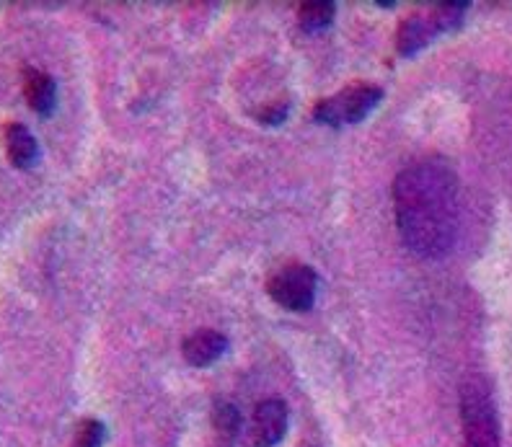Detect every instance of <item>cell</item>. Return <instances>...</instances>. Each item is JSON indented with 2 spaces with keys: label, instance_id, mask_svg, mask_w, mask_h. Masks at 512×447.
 Returning <instances> with one entry per match:
<instances>
[{
  "label": "cell",
  "instance_id": "6da1fadb",
  "mask_svg": "<svg viewBox=\"0 0 512 447\" xmlns=\"http://www.w3.org/2000/svg\"><path fill=\"white\" fill-rule=\"evenodd\" d=\"M394 215L404 246L419 259L453 249L461 223L458 176L443 158L414 161L394 179Z\"/></svg>",
  "mask_w": 512,
  "mask_h": 447
},
{
  "label": "cell",
  "instance_id": "7a4b0ae2",
  "mask_svg": "<svg viewBox=\"0 0 512 447\" xmlns=\"http://www.w3.org/2000/svg\"><path fill=\"white\" fill-rule=\"evenodd\" d=\"M461 424L466 447H502L500 414L487 375L466 373L461 380Z\"/></svg>",
  "mask_w": 512,
  "mask_h": 447
},
{
  "label": "cell",
  "instance_id": "3957f363",
  "mask_svg": "<svg viewBox=\"0 0 512 447\" xmlns=\"http://www.w3.org/2000/svg\"><path fill=\"white\" fill-rule=\"evenodd\" d=\"M381 99V86H373V83H352V86H344L342 91H337L329 99H321L319 104L313 106V119L319 125L331 127V130L357 125V122H363L373 112L375 106L381 104Z\"/></svg>",
  "mask_w": 512,
  "mask_h": 447
},
{
  "label": "cell",
  "instance_id": "277c9868",
  "mask_svg": "<svg viewBox=\"0 0 512 447\" xmlns=\"http://www.w3.org/2000/svg\"><path fill=\"white\" fill-rule=\"evenodd\" d=\"M316 287H319V277L308 264H288L267 280L269 298L293 313L311 311Z\"/></svg>",
  "mask_w": 512,
  "mask_h": 447
},
{
  "label": "cell",
  "instance_id": "5b68a950",
  "mask_svg": "<svg viewBox=\"0 0 512 447\" xmlns=\"http://www.w3.org/2000/svg\"><path fill=\"white\" fill-rule=\"evenodd\" d=\"M290 411L288 404L282 398H264L254 409V419H251L249 437H246V447H275L280 445L282 437L288 435Z\"/></svg>",
  "mask_w": 512,
  "mask_h": 447
},
{
  "label": "cell",
  "instance_id": "8992f818",
  "mask_svg": "<svg viewBox=\"0 0 512 447\" xmlns=\"http://www.w3.org/2000/svg\"><path fill=\"white\" fill-rule=\"evenodd\" d=\"M438 21L430 13H409L404 21L399 24V32H396V52L401 57H412L417 52H422L432 39L438 37Z\"/></svg>",
  "mask_w": 512,
  "mask_h": 447
},
{
  "label": "cell",
  "instance_id": "52a82bcc",
  "mask_svg": "<svg viewBox=\"0 0 512 447\" xmlns=\"http://www.w3.org/2000/svg\"><path fill=\"white\" fill-rule=\"evenodd\" d=\"M228 352V336L215 329H197L182 344L184 360L192 367H210Z\"/></svg>",
  "mask_w": 512,
  "mask_h": 447
},
{
  "label": "cell",
  "instance_id": "ba28073f",
  "mask_svg": "<svg viewBox=\"0 0 512 447\" xmlns=\"http://www.w3.org/2000/svg\"><path fill=\"white\" fill-rule=\"evenodd\" d=\"M3 140H6L8 161L19 171H32L39 163V143L37 137L29 132V127L21 122H8L3 127Z\"/></svg>",
  "mask_w": 512,
  "mask_h": 447
},
{
  "label": "cell",
  "instance_id": "9c48e42d",
  "mask_svg": "<svg viewBox=\"0 0 512 447\" xmlns=\"http://www.w3.org/2000/svg\"><path fill=\"white\" fill-rule=\"evenodd\" d=\"M24 96L39 117H52L57 109V83L52 75L37 68L24 70Z\"/></svg>",
  "mask_w": 512,
  "mask_h": 447
},
{
  "label": "cell",
  "instance_id": "30bf717a",
  "mask_svg": "<svg viewBox=\"0 0 512 447\" xmlns=\"http://www.w3.org/2000/svg\"><path fill=\"white\" fill-rule=\"evenodd\" d=\"M213 429L220 447H233L238 435H241V411H238L231 401H223V398H220L213 409Z\"/></svg>",
  "mask_w": 512,
  "mask_h": 447
},
{
  "label": "cell",
  "instance_id": "8fae6325",
  "mask_svg": "<svg viewBox=\"0 0 512 447\" xmlns=\"http://www.w3.org/2000/svg\"><path fill=\"white\" fill-rule=\"evenodd\" d=\"M337 16V6L331 0H306L298 8V24L303 32H324Z\"/></svg>",
  "mask_w": 512,
  "mask_h": 447
},
{
  "label": "cell",
  "instance_id": "7c38bea8",
  "mask_svg": "<svg viewBox=\"0 0 512 447\" xmlns=\"http://www.w3.org/2000/svg\"><path fill=\"white\" fill-rule=\"evenodd\" d=\"M466 11H469V3H440V6L432 8V16L438 21L440 34L458 29L463 24Z\"/></svg>",
  "mask_w": 512,
  "mask_h": 447
},
{
  "label": "cell",
  "instance_id": "4fadbf2b",
  "mask_svg": "<svg viewBox=\"0 0 512 447\" xmlns=\"http://www.w3.org/2000/svg\"><path fill=\"white\" fill-rule=\"evenodd\" d=\"M107 440V427L99 419H83L75 432L73 447H104Z\"/></svg>",
  "mask_w": 512,
  "mask_h": 447
},
{
  "label": "cell",
  "instance_id": "5bb4252c",
  "mask_svg": "<svg viewBox=\"0 0 512 447\" xmlns=\"http://www.w3.org/2000/svg\"><path fill=\"white\" fill-rule=\"evenodd\" d=\"M288 109H290L288 101H280V104H269V106H264V109H259V112H256V119H259V122H262V125H267V127H277V125H282L285 119H288Z\"/></svg>",
  "mask_w": 512,
  "mask_h": 447
}]
</instances>
